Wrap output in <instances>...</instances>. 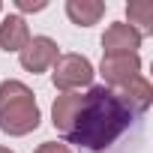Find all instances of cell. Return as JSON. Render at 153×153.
<instances>
[{
    "label": "cell",
    "mask_w": 153,
    "mask_h": 153,
    "mask_svg": "<svg viewBox=\"0 0 153 153\" xmlns=\"http://www.w3.org/2000/svg\"><path fill=\"white\" fill-rule=\"evenodd\" d=\"M132 123V111L117 99L114 90L108 87H90L84 93V102L72 120V129L66 132V138L72 144H78L84 150H105L111 147Z\"/></svg>",
    "instance_id": "6da1fadb"
},
{
    "label": "cell",
    "mask_w": 153,
    "mask_h": 153,
    "mask_svg": "<svg viewBox=\"0 0 153 153\" xmlns=\"http://www.w3.org/2000/svg\"><path fill=\"white\" fill-rule=\"evenodd\" d=\"M39 126V105L27 84L3 81L0 84V129L6 135H27Z\"/></svg>",
    "instance_id": "7a4b0ae2"
},
{
    "label": "cell",
    "mask_w": 153,
    "mask_h": 153,
    "mask_svg": "<svg viewBox=\"0 0 153 153\" xmlns=\"http://www.w3.org/2000/svg\"><path fill=\"white\" fill-rule=\"evenodd\" d=\"M51 69H54L51 72V81L63 93H72L75 87H87L93 81V75H96L93 72V63L87 57H81V54H57V60H54Z\"/></svg>",
    "instance_id": "3957f363"
},
{
    "label": "cell",
    "mask_w": 153,
    "mask_h": 153,
    "mask_svg": "<svg viewBox=\"0 0 153 153\" xmlns=\"http://www.w3.org/2000/svg\"><path fill=\"white\" fill-rule=\"evenodd\" d=\"M99 72H102L105 84H111V87H126L132 78L141 75V57H138V54H108V57H102Z\"/></svg>",
    "instance_id": "277c9868"
},
{
    "label": "cell",
    "mask_w": 153,
    "mask_h": 153,
    "mask_svg": "<svg viewBox=\"0 0 153 153\" xmlns=\"http://www.w3.org/2000/svg\"><path fill=\"white\" fill-rule=\"evenodd\" d=\"M18 57H21V66H24L27 72H45V69L54 66V60H57V42H54L51 36H33V39L18 51Z\"/></svg>",
    "instance_id": "5b68a950"
},
{
    "label": "cell",
    "mask_w": 153,
    "mask_h": 153,
    "mask_svg": "<svg viewBox=\"0 0 153 153\" xmlns=\"http://www.w3.org/2000/svg\"><path fill=\"white\" fill-rule=\"evenodd\" d=\"M102 48H105V57H108V54H138L141 36H138L126 21H117V24H111V27L105 30Z\"/></svg>",
    "instance_id": "8992f818"
},
{
    "label": "cell",
    "mask_w": 153,
    "mask_h": 153,
    "mask_svg": "<svg viewBox=\"0 0 153 153\" xmlns=\"http://www.w3.org/2000/svg\"><path fill=\"white\" fill-rule=\"evenodd\" d=\"M117 93V99L129 108V111H147L150 108V102H153V87H150V81L144 78V75H138V78H132L126 87H120V90H114Z\"/></svg>",
    "instance_id": "52a82bcc"
},
{
    "label": "cell",
    "mask_w": 153,
    "mask_h": 153,
    "mask_svg": "<svg viewBox=\"0 0 153 153\" xmlns=\"http://www.w3.org/2000/svg\"><path fill=\"white\" fill-rule=\"evenodd\" d=\"M81 102H84V96L81 93H60L57 99H54V105H51V123H54V129L57 132H69L72 129V120H75V114H78V108H81Z\"/></svg>",
    "instance_id": "ba28073f"
},
{
    "label": "cell",
    "mask_w": 153,
    "mask_h": 153,
    "mask_svg": "<svg viewBox=\"0 0 153 153\" xmlns=\"http://www.w3.org/2000/svg\"><path fill=\"white\" fill-rule=\"evenodd\" d=\"M27 42H30V30L21 15H6L0 21V48L3 51H21Z\"/></svg>",
    "instance_id": "9c48e42d"
},
{
    "label": "cell",
    "mask_w": 153,
    "mask_h": 153,
    "mask_svg": "<svg viewBox=\"0 0 153 153\" xmlns=\"http://www.w3.org/2000/svg\"><path fill=\"white\" fill-rule=\"evenodd\" d=\"M66 15L72 18V24L90 27L105 15V3H99V0H66Z\"/></svg>",
    "instance_id": "30bf717a"
},
{
    "label": "cell",
    "mask_w": 153,
    "mask_h": 153,
    "mask_svg": "<svg viewBox=\"0 0 153 153\" xmlns=\"http://www.w3.org/2000/svg\"><path fill=\"white\" fill-rule=\"evenodd\" d=\"M126 18H129V27L144 39L153 33V3L150 0H132L126 6Z\"/></svg>",
    "instance_id": "8fae6325"
},
{
    "label": "cell",
    "mask_w": 153,
    "mask_h": 153,
    "mask_svg": "<svg viewBox=\"0 0 153 153\" xmlns=\"http://www.w3.org/2000/svg\"><path fill=\"white\" fill-rule=\"evenodd\" d=\"M33 153H72L66 144H60V141H42Z\"/></svg>",
    "instance_id": "7c38bea8"
},
{
    "label": "cell",
    "mask_w": 153,
    "mask_h": 153,
    "mask_svg": "<svg viewBox=\"0 0 153 153\" xmlns=\"http://www.w3.org/2000/svg\"><path fill=\"white\" fill-rule=\"evenodd\" d=\"M15 6L21 12H42L48 3H45V0H15Z\"/></svg>",
    "instance_id": "4fadbf2b"
},
{
    "label": "cell",
    "mask_w": 153,
    "mask_h": 153,
    "mask_svg": "<svg viewBox=\"0 0 153 153\" xmlns=\"http://www.w3.org/2000/svg\"><path fill=\"white\" fill-rule=\"evenodd\" d=\"M0 153H12V150H9V147H0Z\"/></svg>",
    "instance_id": "5bb4252c"
},
{
    "label": "cell",
    "mask_w": 153,
    "mask_h": 153,
    "mask_svg": "<svg viewBox=\"0 0 153 153\" xmlns=\"http://www.w3.org/2000/svg\"><path fill=\"white\" fill-rule=\"evenodd\" d=\"M0 9H3V6H0Z\"/></svg>",
    "instance_id": "9a60e30c"
}]
</instances>
